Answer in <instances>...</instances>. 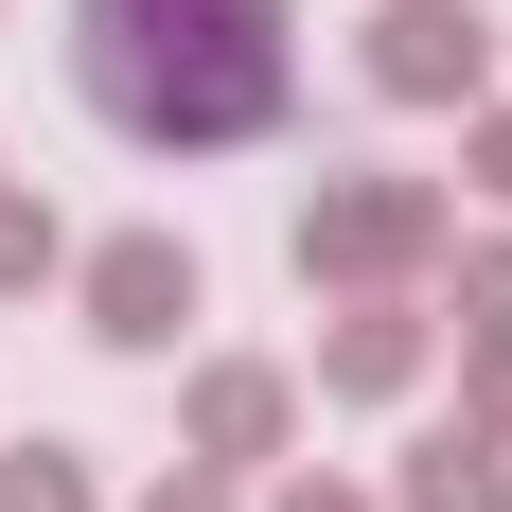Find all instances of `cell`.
I'll return each instance as SVG.
<instances>
[{"mask_svg":"<svg viewBox=\"0 0 512 512\" xmlns=\"http://www.w3.org/2000/svg\"><path fill=\"white\" fill-rule=\"evenodd\" d=\"M71 318H89V354H124V371L195 354V318H212L195 230H106V248H71Z\"/></svg>","mask_w":512,"mask_h":512,"instance_id":"obj_3","label":"cell"},{"mask_svg":"<svg viewBox=\"0 0 512 512\" xmlns=\"http://www.w3.org/2000/svg\"><path fill=\"white\" fill-rule=\"evenodd\" d=\"M460 407L512 424V318H460Z\"/></svg>","mask_w":512,"mask_h":512,"instance_id":"obj_10","label":"cell"},{"mask_svg":"<svg viewBox=\"0 0 512 512\" xmlns=\"http://www.w3.org/2000/svg\"><path fill=\"white\" fill-rule=\"evenodd\" d=\"M460 248V177H407V159H336L301 212H283V265L318 301H424Z\"/></svg>","mask_w":512,"mask_h":512,"instance_id":"obj_2","label":"cell"},{"mask_svg":"<svg viewBox=\"0 0 512 512\" xmlns=\"http://www.w3.org/2000/svg\"><path fill=\"white\" fill-rule=\"evenodd\" d=\"M71 89L142 159H230L301 106V18L283 0H71Z\"/></svg>","mask_w":512,"mask_h":512,"instance_id":"obj_1","label":"cell"},{"mask_svg":"<svg viewBox=\"0 0 512 512\" xmlns=\"http://www.w3.org/2000/svg\"><path fill=\"white\" fill-rule=\"evenodd\" d=\"M460 195L512 212V106H460Z\"/></svg>","mask_w":512,"mask_h":512,"instance_id":"obj_11","label":"cell"},{"mask_svg":"<svg viewBox=\"0 0 512 512\" xmlns=\"http://www.w3.org/2000/svg\"><path fill=\"white\" fill-rule=\"evenodd\" d=\"M495 53H512V18H477V0H371L354 89L371 106H495Z\"/></svg>","mask_w":512,"mask_h":512,"instance_id":"obj_4","label":"cell"},{"mask_svg":"<svg viewBox=\"0 0 512 512\" xmlns=\"http://www.w3.org/2000/svg\"><path fill=\"white\" fill-rule=\"evenodd\" d=\"M177 460L283 477V460H301V371H283V354H195V371H177Z\"/></svg>","mask_w":512,"mask_h":512,"instance_id":"obj_5","label":"cell"},{"mask_svg":"<svg viewBox=\"0 0 512 512\" xmlns=\"http://www.w3.org/2000/svg\"><path fill=\"white\" fill-rule=\"evenodd\" d=\"M36 283H71V230H53L18 177H0V301H36Z\"/></svg>","mask_w":512,"mask_h":512,"instance_id":"obj_9","label":"cell"},{"mask_svg":"<svg viewBox=\"0 0 512 512\" xmlns=\"http://www.w3.org/2000/svg\"><path fill=\"white\" fill-rule=\"evenodd\" d=\"M265 512H389V495H354V477L318 460V477H283V495H265Z\"/></svg>","mask_w":512,"mask_h":512,"instance_id":"obj_14","label":"cell"},{"mask_svg":"<svg viewBox=\"0 0 512 512\" xmlns=\"http://www.w3.org/2000/svg\"><path fill=\"white\" fill-rule=\"evenodd\" d=\"M424 371H442V318L424 301H336L318 318V407H407Z\"/></svg>","mask_w":512,"mask_h":512,"instance_id":"obj_6","label":"cell"},{"mask_svg":"<svg viewBox=\"0 0 512 512\" xmlns=\"http://www.w3.org/2000/svg\"><path fill=\"white\" fill-rule=\"evenodd\" d=\"M142 512H248V477H212V460H159V477H142Z\"/></svg>","mask_w":512,"mask_h":512,"instance_id":"obj_12","label":"cell"},{"mask_svg":"<svg viewBox=\"0 0 512 512\" xmlns=\"http://www.w3.org/2000/svg\"><path fill=\"white\" fill-rule=\"evenodd\" d=\"M0 18H18V0H0Z\"/></svg>","mask_w":512,"mask_h":512,"instance_id":"obj_15","label":"cell"},{"mask_svg":"<svg viewBox=\"0 0 512 512\" xmlns=\"http://www.w3.org/2000/svg\"><path fill=\"white\" fill-rule=\"evenodd\" d=\"M0 512H106L89 495V442H0Z\"/></svg>","mask_w":512,"mask_h":512,"instance_id":"obj_8","label":"cell"},{"mask_svg":"<svg viewBox=\"0 0 512 512\" xmlns=\"http://www.w3.org/2000/svg\"><path fill=\"white\" fill-rule=\"evenodd\" d=\"M389 512H512V424H477V407H442L389 460Z\"/></svg>","mask_w":512,"mask_h":512,"instance_id":"obj_7","label":"cell"},{"mask_svg":"<svg viewBox=\"0 0 512 512\" xmlns=\"http://www.w3.org/2000/svg\"><path fill=\"white\" fill-rule=\"evenodd\" d=\"M442 265H460V301H477V318H512V230H477V248H442Z\"/></svg>","mask_w":512,"mask_h":512,"instance_id":"obj_13","label":"cell"}]
</instances>
